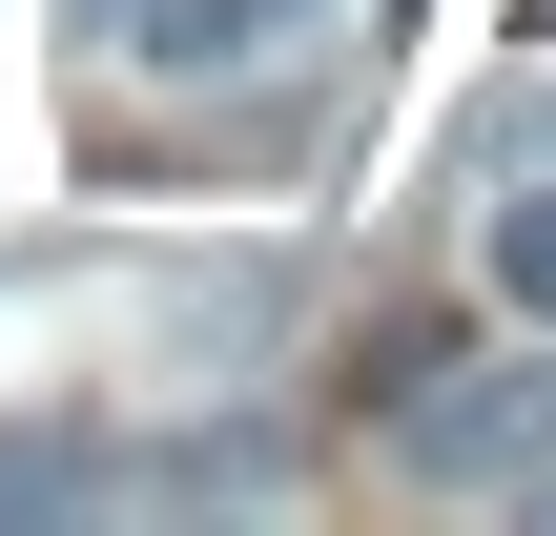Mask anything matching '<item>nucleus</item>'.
<instances>
[{
	"label": "nucleus",
	"mask_w": 556,
	"mask_h": 536,
	"mask_svg": "<svg viewBox=\"0 0 556 536\" xmlns=\"http://www.w3.org/2000/svg\"><path fill=\"white\" fill-rule=\"evenodd\" d=\"M62 496H83V454L62 434H0V516H62Z\"/></svg>",
	"instance_id": "3"
},
{
	"label": "nucleus",
	"mask_w": 556,
	"mask_h": 536,
	"mask_svg": "<svg viewBox=\"0 0 556 536\" xmlns=\"http://www.w3.org/2000/svg\"><path fill=\"white\" fill-rule=\"evenodd\" d=\"M248 21H289V0H165V62H227Z\"/></svg>",
	"instance_id": "4"
},
{
	"label": "nucleus",
	"mask_w": 556,
	"mask_h": 536,
	"mask_svg": "<svg viewBox=\"0 0 556 536\" xmlns=\"http://www.w3.org/2000/svg\"><path fill=\"white\" fill-rule=\"evenodd\" d=\"M516 41H556V0H516Z\"/></svg>",
	"instance_id": "5"
},
{
	"label": "nucleus",
	"mask_w": 556,
	"mask_h": 536,
	"mask_svg": "<svg viewBox=\"0 0 556 536\" xmlns=\"http://www.w3.org/2000/svg\"><path fill=\"white\" fill-rule=\"evenodd\" d=\"M495 289L556 331V186H516V207H495Z\"/></svg>",
	"instance_id": "2"
},
{
	"label": "nucleus",
	"mask_w": 556,
	"mask_h": 536,
	"mask_svg": "<svg viewBox=\"0 0 556 536\" xmlns=\"http://www.w3.org/2000/svg\"><path fill=\"white\" fill-rule=\"evenodd\" d=\"M433 496H536L556 475V351H516V372H413V434H392Z\"/></svg>",
	"instance_id": "1"
}]
</instances>
